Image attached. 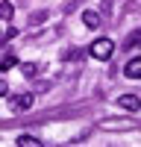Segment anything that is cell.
Returning a JSON list of instances; mask_svg holds the SVG:
<instances>
[{"label": "cell", "mask_w": 141, "mask_h": 147, "mask_svg": "<svg viewBox=\"0 0 141 147\" xmlns=\"http://www.w3.org/2000/svg\"><path fill=\"white\" fill-rule=\"evenodd\" d=\"M88 53L94 59H100V62H106V59H112V53H115V41L112 38H97V41H91Z\"/></svg>", "instance_id": "obj_1"}, {"label": "cell", "mask_w": 141, "mask_h": 147, "mask_svg": "<svg viewBox=\"0 0 141 147\" xmlns=\"http://www.w3.org/2000/svg\"><path fill=\"white\" fill-rule=\"evenodd\" d=\"M135 44H141V30H135V32H129V38L124 41V47H135Z\"/></svg>", "instance_id": "obj_8"}, {"label": "cell", "mask_w": 141, "mask_h": 147, "mask_svg": "<svg viewBox=\"0 0 141 147\" xmlns=\"http://www.w3.org/2000/svg\"><path fill=\"white\" fill-rule=\"evenodd\" d=\"M32 103H35V97H32L30 91L12 97V109H15V112H27V109H32Z\"/></svg>", "instance_id": "obj_2"}, {"label": "cell", "mask_w": 141, "mask_h": 147, "mask_svg": "<svg viewBox=\"0 0 141 147\" xmlns=\"http://www.w3.org/2000/svg\"><path fill=\"white\" fill-rule=\"evenodd\" d=\"M6 91H9V85H6V80H0V97H6Z\"/></svg>", "instance_id": "obj_12"}, {"label": "cell", "mask_w": 141, "mask_h": 147, "mask_svg": "<svg viewBox=\"0 0 141 147\" xmlns=\"http://www.w3.org/2000/svg\"><path fill=\"white\" fill-rule=\"evenodd\" d=\"M12 15H15V6H12L9 0H3V3H0V21H9Z\"/></svg>", "instance_id": "obj_6"}, {"label": "cell", "mask_w": 141, "mask_h": 147, "mask_svg": "<svg viewBox=\"0 0 141 147\" xmlns=\"http://www.w3.org/2000/svg\"><path fill=\"white\" fill-rule=\"evenodd\" d=\"M117 106L126 109V112H138V109H141V97L138 94H121V97H117Z\"/></svg>", "instance_id": "obj_3"}, {"label": "cell", "mask_w": 141, "mask_h": 147, "mask_svg": "<svg viewBox=\"0 0 141 147\" xmlns=\"http://www.w3.org/2000/svg\"><path fill=\"white\" fill-rule=\"evenodd\" d=\"M0 35H3V32H0Z\"/></svg>", "instance_id": "obj_13"}, {"label": "cell", "mask_w": 141, "mask_h": 147, "mask_svg": "<svg viewBox=\"0 0 141 147\" xmlns=\"http://www.w3.org/2000/svg\"><path fill=\"white\" fill-rule=\"evenodd\" d=\"M23 74H27V77H35V74H38V65L27 62V65H23Z\"/></svg>", "instance_id": "obj_10"}, {"label": "cell", "mask_w": 141, "mask_h": 147, "mask_svg": "<svg viewBox=\"0 0 141 147\" xmlns=\"http://www.w3.org/2000/svg\"><path fill=\"white\" fill-rule=\"evenodd\" d=\"M124 74L129 80H141V56H135V59H129V62L124 65Z\"/></svg>", "instance_id": "obj_4"}, {"label": "cell", "mask_w": 141, "mask_h": 147, "mask_svg": "<svg viewBox=\"0 0 141 147\" xmlns=\"http://www.w3.org/2000/svg\"><path fill=\"white\" fill-rule=\"evenodd\" d=\"M18 144H21V147H23V144H30V147H41V138H35V136H21Z\"/></svg>", "instance_id": "obj_7"}, {"label": "cell", "mask_w": 141, "mask_h": 147, "mask_svg": "<svg viewBox=\"0 0 141 147\" xmlns=\"http://www.w3.org/2000/svg\"><path fill=\"white\" fill-rule=\"evenodd\" d=\"M44 18H47V12H35V15H32V24H41Z\"/></svg>", "instance_id": "obj_11"}, {"label": "cell", "mask_w": 141, "mask_h": 147, "mask_svg": "<svg viewBox=\"0 0 141 147\" xmlns=\"http://www.w3.org/2000/svg\"><path fill=\"white\" fill-rule=\"evenodd\" d=\"M82 24H85L88 30H97V27H100V15H97L94 9H85V12H82Z\"/></svg>", "instance_id": "obj_5"}, {"label": "cell", "mask_w": 141, "mask_h": 147, "mask_svg": "<svg viewBox=\"0 0 141 147\" xmlns=\"http://www.w3.org/2000/svg\"><path fill=\"white\" fill-rule=\"evenodd\" d=\"M15 65H18L15 56H3V59H0V71H9V68H15Z\"/></svg>", "instance_id": "obj_9"}]
</instances>
